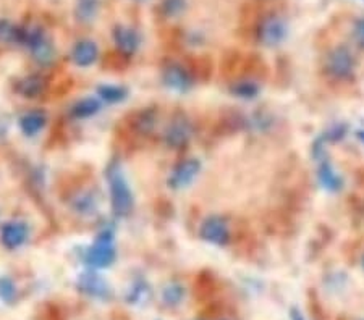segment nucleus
<instances>
[{
	"label": "nucleus",
	"mask_w": 364,
	"mask_h": 320,
	"mask_svg": "<svg viewBox=\"0 0 364 320\" xmlns=\"http://www.w3.org/2000/svg\"><path fill=\"white\" fill-rule=\"evenodd\" d=\"M117 259V248H115V230L114 227H104L97 233L94 243L84 251L83 260L89 269L104 270L114 265Z\"/></svg>",
	"instance_id": "3"
},
{
	"label": "nucleus",
	"mask_w": 364,
	"mask_h": 320,
	"mask_svg": "<svg viewBox=\"0 0 364 320\" xmlns=\"http://www.w3.org/2000/svg\"><path fill=\"white\" fill-rule=\"evenodd\" d=\"M29 239V227L23 220H10L2 225L0 230V241L4 248L8 251L20 249Z\"/></svg>",
	"instance_id": "13"
},
{
	"label": "nucleus",
	"mask_w": 364,
	"mask_h": 320,
	"mask_svg": "<svg viewBox=\"0 0 364 320\" xmlns=\"http://www.w3.org/2000/svg\"><path fill=\"white\" fill-rule=\"evenodd\" d=\"M157 120H159V112L154 107L135 110L128 115V128L136 134L147 136L156 130Z\"/></svg>",
	"instance_id": "16"
},
{
	"label": "nucleus",
	"mask_w": 364,
	"mask_h": 320,
	"mask_svg": "<svg viewBox=\"0 0 364 320\" xmlns=\"http://www.w3.org/2000/svg\"><path fill=\"white\" fill-rule=\"evenodd\" d=\"M288 34V26L278 15H267L259 20L256 28V38L262 46L277 47L281 46Z\"/></svg>",
	"instance_id": "6"
},
{
	"label": "nucleus",
	"mask_w": 364,
	"mask_h": 320,
	"mask_svg": "<svg viewBox=\"0 0 364 320\" xmlns=\"http://www.w3.org/2000/svg\"><path fill=\"white\" fill-rule=\"evenodd\" d=\"M112 41L120 54L125 57H133L141 49L142 36L133 26L130 25H115L112 29Z\"/></svg>",
	"instance_id": "12"
},
{
	"label": "nucleus",
	"mask_w": 364,
	"mask_h": 320,
	"mask_svg": "<svg viewBox=\"0 0 364 320\" xmlns=\"http://www.w3.org/2000/svg\"><path fill=\"white\" fill-rule=\"evenodd\" d=\"M319 167H318V178L319 183L323 185L327 191H340L342 186H344V180L342 176L337 173V170L334 169V165L330 164L329 157L324 155L318 159Z\"/></svg>",
	"instance_id": "19"
},
{
	"label": "nucleus",
	"mask_w": 364,
	"mask_h": 320,
	"mask_svg": "<svg viewBox=\"0 0 364 320\" xmlns=\"http://www.w3.org/2000/svg\"><path fill=\"white\" fill-rule=\"evenodd\" d=\"M107 183L110 193V209H112L114 217L126 218L130 217L135 207V196L131 191L128 178H126L120 162H110L107 170Z\"/></svg>",
	"instance_id": "1"
},
{
	"label": "nucleus",
	"mask_w": 364,
	"mask_h": 320,
	"mask_svg": "<svg viewBox=\"0 0 364 320\" xmlns=\"http://www.w3.org/2000/svg\"><path fill=\"white\" fill-rule=\"evenodd\" d=\"M102 101L99 97H81L75 101L68 109V115L73 120H88L96 117V115L102 110Z\"/></svg>",
	"instance_id": "18"
},
{
	"label": "nucleus",
	"mask_w": 364,
	"mask_h": 320,
	"mask_svg": "<svg viewBox=\"0 0 364 320\" xmlns=\"http://www.w3.org/2000/svg\"><path fill=\"white\" fill-rule=\"evenodd\" d=\"M184 7H187V0H162L159 12L163 18H175L183 12Z\"/></svg>",
	"instance_id": "26"
},
{
	"label": "nucleus",
	"mask_w": 364,
	"mask_h": 320,
	"mask_svg": "<svg viewBox=\"0 0 364 320\" xmlns=\"http://www.w3.org/2000/svg\"><path fill=\"white\" fill-rule=\"evenodd\" d=\"M101 57L99 46L93 39H80L73 44L70 50L72 64L78 68L93 67Z\"/></svg>",
	"instance_id": "15"
},
{
	"label": "nucleus",
	"mask_w": 364,
	"mask_h": 320,
	"mask_svg": "<svg viewBox=\"0 0 364 320\" xmlns=\"http://www.w3.org/2000/svg\"><path fill=\"white\" fill-rule=\"evenodd\" d=\"M161 81L167 89L178 94L191 91V88L194 86L193 73L183 64H180V62H168L167 65H163Z\"/></svg>",
	"instance_id": "5"
},
{
	"label": "nucleus",
	"mask_w": 364,
	"mask_h": 320,
	"mask_svg": "<svg viewBox=\"0 0 364 320\" xmlns=\"http://www.w3.org/2000/svg\"><path fill=\"white\" fill-rule=\"evenodd\" d=\"M184 286L182 283L178 281H168L166 286L162 288V293H161V299L163 302V306L167 307H177L180 306L184 299Z\"/></svg>",
	"instance_id": "24"
},
{
	"label": "nucleus",
	"mask_w": 364,
	"mask_h": 320,
	"mask_svg": "<svg viewBox=\"0 0 364 320\" xmlns=\"http://www.w3.org/2000/svg\"><path fill=\"white\" fill-rule=\"evenodd\" d=\"M358 138H360V139L363 141V143H364V130H360V131H358Z\"/></svg>",
	"instance_id": "30"
},
{
	"label": "nucleus",
	"mask_w": 364,
	"mask_h": 320,
	"mask_svg": "<svg viewBox=\"0 0 364 320\" xmlns=\"http://www.w3.org/2000/svg\"><path fill=\"white\" fill-rule=\"evenodd\" d=\"M23 26L13 25L8 20H0V44L21 46Z\"/></svg>",
	"instance_id": "25"
},
{
	"label": "nucleus",
	"mask_w": 364,
	"mask_h": 320,
	"mask_svg": "<svg viewBox=\"0 0 364 320\" xmlns=\"http://www.w3.org/2000/svg\"><path fill=\"white\" fill-rule=\"evenodd\" d=\"M21 46L26 47L33 59L39 67L54 65L57 59V50L54 41L47 34L44 28L38 25L23 26V36H21Z\"/></svg>",
	"instance_id": "2"
},
{
	"label": "nucleus",
	"mask_w": 364,
	"mask_h": 320,
	"mask_svg": "<svg viewBox=\"0 0 364 320\" xmlns=\"http://www.w3.org/2000/svg\"><path fill=\"white\" fill-rule=\"evenodd\" d=\"M76 288L84 296L91 299L107 301L112 298V288H110L109 281L101 274H97V270L93 269L84 270L83 274L78 275Z\"/></svg>",
	"instance_id": "8"
},
{
	"label": "nucleus",
	"mask_w": 364,
	"mask_h": 320,
	"mask_svg": "<svg viewBox=\"0 0 364 320\" xmlns=\"http://www.w3.org/2000/svg\"><path fill=\"white\" fill-rule=\"evenodd\" d=\"M193 138V123L183 112H175L162 133V141L168 149L187 148Z\"/></svg>",
	"instance_id": "4"
},
{
	"label": "nucleus",
	"mask_w": 364,
	"mask_h": 320,
	"mask_svg": "<svg viewBox=\"0 0 364 320\" xmlns=\"http://www.w3.org/2000/svg\"><path fill=\"white\" fill-rule=\"evenodd\" d=\"M229 91L231 96L251 101V99H255L259 94V85L252 78H240V80L231 83Z\"/></svg>",
	"instance_id": "23"
},
{
	"label": "nucleus",
	"mask_w": 364,
	"mask_h": 320,
	"mask_svg": "<svg viewBox=\"0 0 364 320\" xmlns=\"http://www.w3.org/2000/svg\"><path fill=\"white\" fill-rule=\"evenodd\" d=\"M47 88H49V81L41 73H31V75L21 76L15 80L13 89L18 96L25 99H36L44 96Z\"/></svg>",
	"instance_id": "14"
},
{
	"label": "nucleus",
	"mask_w": 364,
	"mask_h": 320,
	"mask_svg": "<svg viewBox=\"0 0 364 320\" xmlns=\"http://www.w3.org/2000/svg\"><path fill=\"white\" fill-rule=\"evenodd\" d=\"M152 298V290L151 285L142 278H136V280L131 283L128 290H126L125 299L126 302L131 304V306H144L151 301Z\"/></svg>",
	"instance_id": "20"
},
{
	"label": "nucleus",
	"mask_w": 364,
	"mask_h": 320,
	"mask_svg": "<svg viewBox=\"0 0 364 320\" xmlns=\"http://www.w3.org/2000/svg\"><path fill=\"white\" fill-rule=\"evenodd\" d=\"M135 2H138V4H142V2H147V0H135Z\"/></svg>",
	"instance_id": "31"
},
{
	"label": "nucleus",
	"mask_w": 364,
	"mask_h": 320,
	"mask_svg": "<svg viewBox=\"0 0 364 320\" xmlns=\"http://www.w3.org/2000/svg\"><path fill=\"white\" fill-rule=\"evenodd\" d=\"M102 0H76L75 2V20L81 25H89L97 18L101 12Z\"/></svg>",
	"instance_id": "21"
},
{
	"label": "nucleus",
	"mask_w": 364,
	"mask_h": 320,
	"mask_svg": "<svg viewBox=\"0 0 364 320\" xmlns=\"http://www.w3.org/2000/svg\"><path fill=\"white\" fill-rule=\"evenodd\" d=\"M290 320H306V319L298 307H292L290 309Z\"/></svg>",
	"instance_id": "29"
},
{
	"label": "nucleus",
	"mask_w": 364,
	"mask_h": 320,
	"mask_svg": "<svg viewBox=\"0 0 364 320\" xmlns=\"http://www.w3.org/2000/svg\"><path fill=\"white\" fill-rule=\"evenodd\" d=\"M68 207L72 209L73 214L80 215V217H94L99 212V207H101V194L96 188H83L70 197Z\"/></svg>",
	"instance_id": "11"
},
{
	"label": "nucleus",
	"mask_w": 364,
	"mask_h": 320,
	"mask_svg": "<svg viewBox=\"0 0 364 320\" xmlns=\"http://www.w3.org/2000/svg\"><path fill=\"white\" fill-rule=\"evenodd\" d=\"M201 160L196 159V157H188V159H183L178 162V164L173 167L170 175H168L167 185L173 191H180L188 188L191 183L196 180L199 173H201Z\"/></svg>",
	"instance_id": "10"
},
{
	"label": "nucleus",
	"mask_w": 364,
	"mask_h": 320,
	"mask_svg": "<svg viewBox=\"0 0 364 320\" xmlns=\"http://www.w3.org/2000/svg\"><path fill=\"white\" fill-rule=\"evenodd\" d=\"M96 96L102 102L114 106V104H121L128 99L130 89L121 85H101L96 89Z\"/></svg>",
	"instance_id": "22"
},
{
	"label": "nucleus",
	"mask_w": 364,
	"mask_h": 320,
	"mask_svg": "<svg viewBox=\"0 0 364 320\" xmlns=\"http://www.w3.org/2000/svg\"><path fill=\"white\" fill-rule=\"evenodd\" d=\"M199 238L205 243L219 246H227L231 239L230 225L222 215H209L208 218L203 220L201 227H199Z\"/></svg>",
	"instance_id": "9"
},
{
	"label": "nucleus",
	"mask_w": 364,
	"mask_h": 320,
	"mask_svg": "<svg viewBox=\"0 0 364 320\" xmlns=\"http://www.w3.org/2000/svg\"><path fill=\"white\" fill-rule=\"evenodd\" d=\"M355 36L356 41L364 47V17L360 18L355 25Z\"/></svg>",
	"instance_id": "28"
},
{
	"label": "nucleus",
	"mask_w": 364,
	"mask_h": 320,
	"mask_svg": "<svg viewBox=\"0 0 364 320\" xmlns=\"http://www.w3.org/2000/svg\"><path fill=\"white\" fill-rule=\"evenodd\" d=\"M363 265H364V259H363Z\"/></svg>",
	"instance_id": "32"
},
{
	"label": "nucleus",
	"mask_w": 364,
	"mask_h": 320,
	"mask_svg": "<svg viewBox=\"0 0 364 320\" xmlns=\"http://www.w3.org/2000/svg\"><path fill=\"white\" fill-rule=\"evenodd\" d=\"M327 73L335 80H348L356 68L355 55L345 46H339L327 54L325 60Z\"/></svg>",
	"instance_id": "7"
},
{
	"label": "nucleus",
	"mask_w": 364,
	"mask_h": 320,
	"mask_svg": "<svg viewBox=\"0 0 364 320\" xmlns=\"http://www.w3.org/2000/svg\"><path fill=\"white\" fill-rule=\"evenodd\" d=\"M47 122H49V117H47L46 110L31 109L20 115L18 127L21 130V133H23L25 136H28V138H34V136H38L41 131L46 128Z\"/></svg>",
	"instance_id": "17"
},
{
	"label": "nucleus",
	"mask_w": 364,
	"mask_h": 320,
	"mask_svg": "<svg viewBox=\"0 0 364 320\" xmlns=\"http://www.w3.org/2000/svg\"><path fill=\"white\" fill-rule=\"evenodd\" d=\"M17 299V285L10 277H0V301L12 304Z\"/></svg>",
	"instance_id": "27"
}]
</instances>
